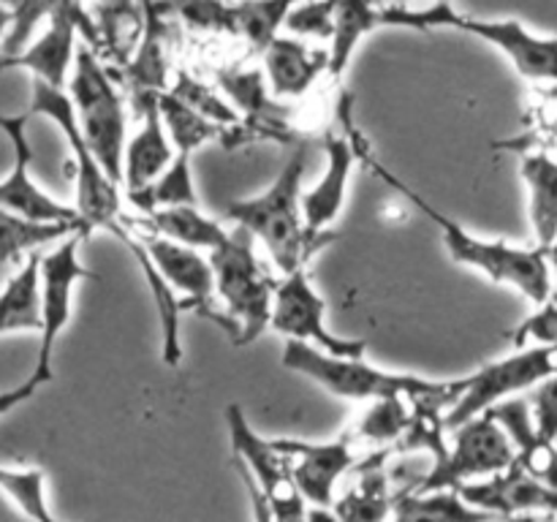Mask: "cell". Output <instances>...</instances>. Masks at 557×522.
Instances as JSON below:
<instances>
[{"instance_id":"4","label":"cell","mask_w":557,"mask_h":522,"mask_svg":"<svg viewBox=\"0 0 557 522\" xmlns=\"http://www.w3.org/2000/svg\"><path fill=\"white\" fill-rule=\"evenodd\" d=\"M381 25L411 27V30H451L482 38L490 47L500 49L528 82L557 87V36H536L520 20H479L460 14L455 5L438 3L430 9H408V5H379Z\"/></svg>"},{"instance_id":"21","label":"cell","mask_w":557,"mask_h":522,"mask_svg":"<svg viewBox=\"0 0 557 522\" xmlns=\"http://www.w3.org/2000/svg\"><path fill=\"white\" fill-rule=\"evenodd\" d=\"M169 9L172 5H145V33H141L139 47L120 74L128 96H139V92L163 96V92H169Z\"/></svg>"},{"instance_id":"29","label":"cell","mask_w":557,"mask_h":522,"mask_svg":"<svg viewBox=\"0 0 557 522\" xmlns=\"http://www.w3.org/2000/svg\"><path fill=\"white\" fill-rule=\"evenodd\" d=\"M158 109H161L163 128H166V136L169 141H172V150L177 158H194V152L199 150V147L221 139V128H218V125L199 117L194 109H188L183 101H177L172 92H163V96L158 98Z\"/></svg>"},{"instance_id":"7","label":"cell","mask_w":557,"mask_h":522,"mask_svg":"<svg viewBox=\"0 0 557 522\" xmlns=\"http://www.w3.org/2000/svg\"><path fill=\"white\" fill-rule=\"evenodd\" d=\"M27 117L41 114V117L52 120L60 130H63L65 141L71 147V161H74V183H76V215H79L82 226H85L87 237L96 228H109L125 217L123 212V196H120V185L109 177L101 169V163L92 158L90 147L82 139L79 123H76V112L71 107V98L65 90L49 87L44 82L33 79L30 90V107H27Z\"/></svg>"},{"instance_id":"46","label":"cell","mask_w":557,"mask_h":522,"mask_svg":"<svg viewBox=\"0 0 557 522\" xmlns=\"http://www.w3.org/2000/svg\"><path fill=\"white\" fill-rule=\"evenodd\" d=\"M553 522H557V514H555V517H553Z\"/></svg>"},{"instance_id":"31","label":"cell","mask_w":557,"mask_h":522,"mask_svg":"<svg viewBox=\"0 0 557 522\" xmlns=\"http://www.w3.org/2000/svg\"><path fill=\"white\" fill-rule=\"evenodd\" d=\"M82 232L79 226H38V223L20 221V217L9 215L0 210V275L5 266L20 256H30L33 250L41 248L47 243H60L69 234ZM85 234V232H82ZM87 237V234H85Z\"/></svg>"},{"instance_id":"38","label":"cell","mask_w":557,"mask_h":522,"mask_svg":"<svg viewBox=\"0 0 557 522\" xmlns=\"http://www.w3.org/2000/svg\"><path fill=\"white\" fill-rule=\"evenodd\" d=\"M172 14H177L194 30L207 33H228L234 36L232 5L226 3H190V5H172Z\"/></svg>"},{"instance_id":"35","label":"cell","mask_w":557,"mask_h":522,"mask_svg":"<svg viewBox=\"0 0 557 522\" xmlns=\"http://www.w3.org/2000/svg\"><path fill=\"white\" fill-rule=\"evenodd\" d=\"M335 11L337 3H305L292 5L283 20V27L292 33V38H315V41H332L335 33Z\"/></svg>"},{"instance_id":"9","label":"cell","mask_w":557,"mask_h":522,"mask_svg":"<svg viewBox=\"0 0 557 522\" xmlns=\"http://www.w3.org/2000/svg\"><path fill=\"white\" fill-rule=\"evenodd\" d=\"M511 462H515V446H511L509 435L500 430V424L490 413H482V417L451 430L446 455L438 462H433V468L408 489H413V493L455 489L457 493L466 484L482 482V478L506 471Z\"/></svg>"},{"instance_id":"2","label":"cell","mask_w":557,"mask_h":522,"mask_svg":"<svg viewBox=\"0 0 557 522\" xmlns=\"http://www.w3.org/2000/svg\"><path fill=\"white\" fill-rule=\"evenodd\" d=\"M310 141L299 139L270 188L226 207L234 226L259 239L283 275L308 270V261L330 237H310L302 221V179L308 172Z\"/></svg>"},{"instance_id":"40","label":"cell","mask_w":557,"mask_h":522,"mask_svg":"<svg viewBox=\"0 0 557 522\" xmlns=\"http://www.w3.org/2000/svg\"><path fill=\"white\" fill-rule=\"evenodd\" d=\"M234 468H237L239 478H243L245 489H248L250 511H253V522H275V520H272V514H270V506H267V500H264V495H261V489L256 487V482H253V476H250V473H248V468H245L239 460H234Z\"/></svg>"},{"instance_id":"10","label":"cell","mask_w":557,"mask_h":522,"mask_svg":"<svg viewBox=\"0 0 557 522\" xmlns=\"http://www.w3.org/2000/svg\"><path fill=\"white\" fill-rule=\"evenodd\" d=\"M87 239L76 232L60 239L49 253L38 256V299H41V332H38V357L33 373L44 381H52V357L60 335L69 326L74 313V291L76 283L90 281L96 272L87 270L79 261V245Z\"/></svg>"},{"instance_id":"30","label":"cell","mask_w":557,"mask_h":522,"mask_svg":"<svg viewBox=\"0 0 557 522\" xmlns=\"http://www.w3.org/2000/svg\"><path fill=\"white\" fill-rule=\"evenodd\" d=\"M0 493L30 522H63L49 509L47 476H44L41 468L0 465Z\"/></svg>"},{"instance_id":"19","label":"cell","mask_w":557,"mask_h":522,"mask_svg":"<svg viewBox=\"0 0 557 522\" xmlns=\"http://www.w3.org/2000/svg\"><path fill=\"white\" fill-rule=\"evenodd\" d=\"M158 98L161 96H152V92L128 96L131 107L139 112V128L128 136L123 152V183L120 185L128 196L150 188L174 158L172 141H169L161 109H158Z\"/></svg>"},{"instance_id":"6","label":"cell","mask_w":557,"mask_h":522,"mask_svg":"<svg viewBox=\"0 0 557 522\" xmlns=\"http://www.w3.org/2000/svg\"><path fill=\"white\" fill-rule=\"evenodd\" d=\"M281 364L286 370L305 375L313 384L341 400L354 402H379V400H417V397L435 395L446 389L449 381H430L408 373H392L381 370L375 364H368L364 359H343L330 357L324 351L302 346V343L286 340L283 346Z\"/></svg>"},{"instance_id":"45","label":"cell","mask_w":557,"mask_h":522,"mask_svg":"<svg viewBox=\"0 0 557 522\" xmlns=\"http://www.w3.org/2000/svg\"><path fill=\"white\" fill-rule=\"evenodd\" d=\"M5 69H14V60H9V58H0V71H5Z\"/></svg>"},{"instance_id":"18","label":"cell","mask_w":557,"mask_h":522,"mask_svg":"<svg viewBox=\"0 0 557 522\" xmlns=\"http://www.w3.org/2000/svg\"><path fill=\"white\" fill-rule=\"evenodd\" d=\"M471 509L484 511L498 522H515L528 514H557V493L511 462L506 471L457 489Z\"/></svg>"},{"instance_id":"25","label":"cell","mask_w":557,"mask_h":522,"mask_svg":"<svg viewBox=\"0 0 557 522\" xmlns=\"http://www.w3.org/2000/svg\"><path fill=\"white\" fill-rule=\"evenodd\" d=\"M41 332V299H38V253L22 261L20 270L0 288V335Z\"/></svg>"},{"instance_id":"39","label":"cell","mask_w":557,"mask_h":522,"mask_svg":"<svg viewBox=\"0 0 557 522\" xmlns=\"http://www.w3.org/2000/svg\"><path fill=\"white\" fill-rule=\"evenodd\" d=\"M44 384H47V381H44L41 375L30 373L25 381H22L20 386H14V389L0 391V417H5V413H11V411H14V408H20L22 402L30 400V397L36 395V391L41 389Z\"/></svg>"},{"instance_id":"8","label":"cell","mask_w":557,"mask_h":522,"mask_svg":"<svg viewBox=\"0 0 557 522\" xmlns=\"http://www.w3.org/2000/svg\"><path fill=\"white\" fill-rule=\"evenodd\" d=\"M553 375H557V346H525L509 357L482 364L476 373L466 375L460 397L446 411V433L482 417L498 402L536 389L542 381L553 378Z\"/></svg>"},{"instance_id":"3","label":"cell","mask_w":557,"mask_h":522,"mask_svg":"<svg viewBox=\"0 0 557 522\" xmlns=\"http://www.w3.org/2000/svg\"><path fill=\"white\" fill-rule=\"evenodd\" d=\"M256 239L243 228H228V237L210 250L207 261L215 277V299L221 319L234 348H245L259 340L270 326L275 277L264 270L256 256Z\"/></svg>"},{"instance_id":"43","label":"cell","mask_w":557,"mask_h":522,"mask_svg":"<svg viewBox=\"0 0 557 522\" xmlns=\"http://www.w3.org/2000/svg\"><path fill=\"white\" fill-rule=\"evenodd\" d=\"M308 522H341V520L332 514V509H310L308 506Z\"/></svg>"},{"instance_id":"16","label":"cell","mask_w":557,"mask_h":522,"mask_svg":"<svg viewBox=\"0 0 557 522\" xmlns=\"http://www.w3.org/2000/svg\"><path fill=\"white\" fill-rule=\"evenodd\" d=\"M272 446L288 460L294 484H297L299 495H302L310 509H332L341 478L348 476L357 465L351 435L321 440V444L299 438H277L272 440Z\"/></svg>"},{"instance_id":"24","label":"cell","mask_w":557,"mask_h":522,"mask_svg":"<svg viewBox=\"0 0 557 522\" xmlns=\"http://www.w3.org/2000/svg\"><path fill=\"white\" fill-rule=\"evenodd\" d=\"M145 232L185 245L190 250H215L228 237V228L215 217H207L199 207H166L145 215Z\"/></svg>"},{"instance_id":"11","label":"cell","mask_w":557,"mask_h":522,"mask_svg":"<svg viewBox=\"0 0 557 522\" xmlns=\"http://www.w3.org/2000/svg\"><path fill=\"white\" fill-rule=\"evenodd\" d=\"M226 430L232 438L234 460L243 462L253 476L256 487L264 495L270 514L275 522H308V504L299 495L297 484L292 478V468L281 451L272 446V440L261 438L250 427L248 417L237 402L226 406Z\"/></svg>"},{"instance_id":"13","label":"cell","mask_w":557,"mask_h":522,"mask_svg":"<svg viewBox=\"0 0 557 522\" xmlns=\"http://www.w3.org/2000/svg\"><path fill=\"white\" fill-rule=\"evenodd\" d=\"M27 120L30 117H27L25 112L0 114V130L5 134L11 152H14L11 172L0 179V210L20 217V221L38 223V226H79L82 232H85L74 207L52 199V196L33 179V147L30 139H27Z\"/></svg>"},{"instance_id":"33","label":"cell","mask_w":557,"mask_h":522,"mask_svg":"<svg viewBox=\"0 0 557 522\" xmlns=\"http://www.w3.org/2000/svg\"><path fill=\"white\" fill-rule=\"evenodd\" d=\"M169 92H172L177 101H183L185 107L194 109L199 117L210 120L212 125H218L221 130L232 128V125L239 123V114L234 112L232 103L226 101V98L218 96L212 87H207L205 82L194 79L190 74H177V79H174V85L169 87Z\"/></svg>"},{"instance_id":"5","label":"cell","mask_w":557,"mask_h":522,"mask_svg":"<svg viewBox=\"0 0 557 522\" xmlns=\"http://www.w3.org/2000/svg\"><path fill=\"white\" fill-rule=\"evenodd\" d=\"M69 98L82 139L103 172L123 183V152L128 141V109L112 71L92 49L79 47L69 76Z\"/></svg>"},{"instance_id":"1","label":"cell","mask_w":557,"mask_h":522,"mask_svg":"<svg viewBox=\"0 0 557 522\" xmlns=\"http://www.w3.org/2000/svg\"><path fill=\"white\" fill-rule=\"evenodd\" d=\"M359 161L370 169L373 174H379L389 188H395L397 194L406 196V201H411L441 234V243H444L446 253L451 256V261L468 266V270L482 272L484 277H490L498 286L515 288L517 294H522L525 299H531L533 304H542L544 299L553 291V283H549V270L547 259H544V250L531 245V248H522V245H511L506 239H484L476 237L473 232H468L462 223H457L455 217L444 215L435 204H430L422 194H417L413 188H408L403 179H397L379 158H373V152L368 150V141L362 139L359 147Z\"/></svg>"},{"instance_id":"17","label":"cell","mask_w":557,"mask_h":522,"mask_svg":"<svg viewBox=\"0 0 557 522\" xmlns=\"http://www.w3.org/2000/svg\"><path fill=\"white\" fill-rule=\"evenodd\" d=\"M134 228L136 237L145 245L147 256H150L152 266L161 275V281L172 288L174 297L183 304V310L188 304L196 313H201L205 319L215 321L221 326L223 319L215 308V277H212L210 261L199 250H190L185 245L172 243V239H163L158 234L145 232L139 223H134Z\"/></svg>"},{"instance_id":"22","label":"cell","mask_w":557,"mask_h":522,"mask_svg":"<svg viewBox=\"0 0 557 522\" xmlns=\"http://www.w3.org/2000/svg\"><path fill=\"white\" fill-rule=\"evenodd\" d=\"M397 495L389 489V473L384 468V455H373L364 465H359L343 493H337L332 504V514L341 522H386L395 509Z\"/></svg>"},{"instance_id":"37","label":"cell","mask_w":557,"mask_h":522,"mask_svg":"<svg viewBox=\"0 0 557 522\" xmlns=\"http://www.w3.org/2000/svg\"><path fill=\"white\" fill-rule=\"evenodd\" d=\"M528 408H531L533 430H536L539 438L557 444V375L531 389Z\"/></svg>"},{"instance_id":"20","label":"cell","mask_w":557,"mask_h":522,"mask_svg":"<svg viewBox=\"0 0 557 522\" xmlns=\"http://www.w3.org/2000/svg\"><path fill=\"white\" fill-rule=\"evenodd\" d=\"M261 58H264L267 87L275 98L305 96L330 69L326 49L310 47L292 36H277L261 52Z\"/></svg>"},{"instance_id":"41","label":"cell","mask_w":557,"mask_h":522,"mask_svg":"<svg viewBox=\"0 0 557 522\" xmlns=\"http://www.w3.org/2000/svg\"><path fill=\"white\" fill-rule=\"evenodd\" d=\"M544 259H547L549 270V283H553V291H557V239L544 250Z\"/></svg>"},{"instance_id":"26","label":"cell","mask_w":557,"mask_h":522,"mask_svg":"<svg viewBox=\"0 0 557 522\" xmlns=\"http://www.w3.org/2000/svg\"><path fill=\"white\" fill-rule=\"evenodd\" d=\"M389 517L392 522H498L484 511L471 509L455 489H441V493L403 489Z\"/></svg>"},{"instance_id":"15","label":"cell","mask_w":557,"mask_h":522,"mask_svg":"<svg viewBox=\"0 0 557 522\" xmlns=\"http://www.w3.org/2000/svg\"><path fill=\"white\" fill-rule=\"evenodd\" d=\"M79 33L87 49L96 52L98 30L90 11L76 3H54L44 33L27 44L20 58H14V69H27L36 82L63 90L71 69H74L76 36Z\"/></svg>"},{"instance_id":"27","label":"cell","mask_w":557,"mask_h":522,"mask_svg":"<svg viewBox=\"0 0 557 522\" xmlns=\"http://www.w3.org/2000/svg\"><path fill=\"white\" fill-rule=\"evenodd\" d=\"M375 27H384L381 25L379 5L354 3V0L337 3L335 33H332L330 49H326V54H330V69H326V74L341 79L346 74L348 63H351L354 52H357L359 41L364 36H370Z\"/></svg>"},{"instance_id":"23","label":"cell","mask_w":557,"mask_h":522,"mask_svg":"<svg viewBox=\"0 0 557 522\" xmlns=\"http://www.w3.org/2000/svg\"><path fill=\"white\" fill-rule=\"evenodd\" d=\"M520 174L528 188V215L536 248L547 250L557 239V158L547 150H522Z\"/></svg>"},{"instance_id":"36","label":"cell","mask_w":557,"mask_h":522,"mask_svg":"<svg viewBox=\"0 0 557 522\" xmlns=\"http://www.w3.org/2000/svg\"><path fill=\"white\" fill-rule=\"evenodd\" d=\"M509 340L517 348L557 346V291H549V297L536 304V310L511 332Z\"/></svg>"},{"instance_id":"32","label":"cell","mask_w":557,"mask_h":522,"mask_svg":"<svg viewBox=\"0 0 557 522\" xmlns=\"http://www.w3.org/2000/svg\"><path fill=\"white\" fill-rule=\"evenodd\" d=\"M288 9H292L288 3H234V36L245 38L256 52H264L277 38Z\"/></svg>"},{"instance_id":"42","label":"cell","mask_w":557,"mask_h":522,"mask_svg":"<svg viewBox=\"0 0 557 522\" xmlns=\"http://www.w3.org/2000/svg\"><path fill=\"white\" fill-rule=\"evenodd\" d=\"M549 101L555 103V109H553V114H549V117L544 120L542 130H544V136H547L549 141H557V98H549Z\"/></svg>"},{"instance_id":"44","label":"cell","mask_w":557,"mask_h":522,"mask_svg":"<svg viewBox=\"0 0 557 522\" xmlns=\"http://www.w3.org/2000/svg\"><path fill=\"white\" fill-rule=\"evenodd\" d=\"M9 25H11V9L9 5H0V47H3V38L5 33H9Z\"/></svg>"},{"instance_id":"12","label":"cell","mask_w":557,"mask_h":522,"mask_svg":"<svg viewBox=\"0 0 557 522\" xmlns=\"http://www.w3.org/2000/svg\"><path fill=\"white\" fill-rule=\"evenodd\" d=\"M270 326L281 332L286 340L302 343V346L324 351L330 357L362 359L364 340L335 335L326 326V302L315 286L310 283L308 270H297L292 275H283L277 283L275 299H272Z\"/></svg>"},{"instance_id":"28","label":"cell","mask_w":557,"mask_h":522,"mask_svg":"<svg viewBox=\"0 0 557 522\" xmlns=\"http://www.w3.org/2000/svg\"><path fill=\"white\" fill-rule=\"evenodd\" d=\"M92 22L98 30V44H103L109 54L117 60V65H125L131 54L136 52L145 33V5L131 3H107L90 9Z\"/></svg>"},{"instance_id":"34","label":"cell","mask_w":557,"mask_h":522,"mask_svg":"<svg viewBox=\"0 0 557 522\" xmlns=\"http://www.w3.org/2000/svg\"><path fill=\"white\" fill-rule=\"evenodd\" d=\"M408 422H411V402L408 400L370 402L368 413L359 422L357 435L368 444L389 446L406 435Z\"/></svg>"},{"instance_id":"14","label":"cell","mask_w":557,"mask_h":522,"mask_svg":"<svg viewBox=\"0 0 557 522\" xmlns=\"http://www.w3.org/2000/svg\"><path fill=\"white\" fill-rule=\"evenodd\" d=\"M337 120H341V128L326 130L324 136V174L308 194H302V221L310 237H330V226L346 204L348 183H351V172L357 166L359 147L364 139L351 120L348 96L341 98Z\"/></svg>"}]
</instances>
